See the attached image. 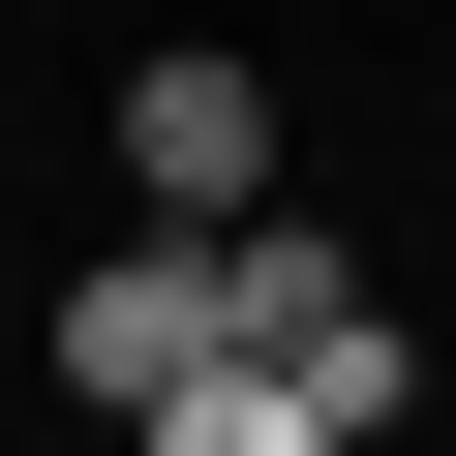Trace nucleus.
<instances>
[{"label":"nucleus","mask_w":456,"mask_h":456,"mask_svg":"<svg viewBox=\"0 0 456 456\" xmlns=\"http://www.w3.org/2000/svg\"><path fill=\"white\" fill-rule=\"evenodd\" d=\"M122 213H152V244L274 213V61H244V31H152V61H122Z\"/></svg>","instance_id":"nucleus-1"},{"label":"nucleus","mask_w":456,"mask_h":456,"mask_svg":"<svg viewBox=\"0 0 456 456\" xmlns=\"http://www.w3.org/2000/svg\"><path fill=\"white\" fill-rule=\"evenodd\" d=\"M183 365H213V244H92V274H61V395H92V426H152Z\"/></svg>","instance_id":"nucleus-2"},{"label":"nucleus","mask_w":456,"mask_h":456,"mask_svg":"<svg viewBox=\"0 0 456 456\" xmlns=\"http://www.w3.org/2000/svg\"><path fill=\"white\" fill-rule=\"evenodd\" d=\"M274 395H305V426H335V456H395V426H426V335H395V305H365V274H335V305H305V335H274Z\"/></svg>","instance_id":"nucleus-3"},{"label":"nucleus","mask_w":456,"mask_h":456,"mask_svg":"<svg viewBox=\"0 0 456 456\" xmlns=\"http://www.w3.org/2000/svg\"><path fill=\"white\" fill-rule=\"evenodd\" d=\"M122 456H335V426H305V395H274V365H183V395H152V426H122Z\"/></svg>","instance_id":"nucleus-4"}]
</instances>
